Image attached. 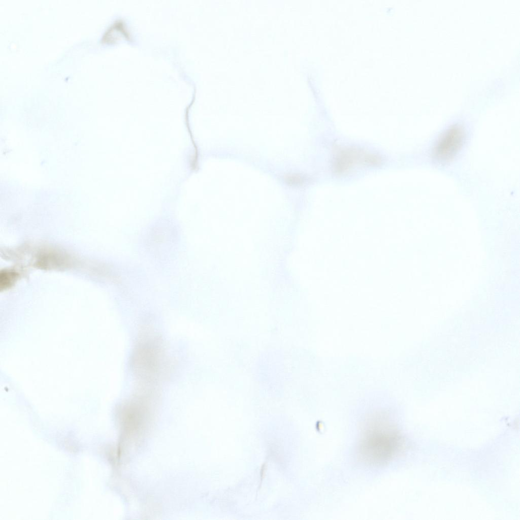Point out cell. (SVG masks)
<instances>
[{
  "label": "cell",
  "instance_id": "obj_2",
  "mask_svg": "<svg viewBox=\"0 0 520 520\" xmlns=\"http://www.w3.org/2000/svg\"><path fill=\"white\" fill-rule=\"evenodd\" d=\"M465 138V131L461 126H450L436 142L432 151L433 157L440 162L450 160L462 148Z\"/></svg>",
  "mask_w": 520,
  "mask_h": 520
},
{
  "label": "cell",
  "instance_id": "obj_1",
  "mask_svg": "<svg viewBox=\"0 0 520 520\" xmlns=\"http://www.w3.org/2000/svg\"><path fill=\"white\" fill-rule=\"evenodd\" d=\"M162 346L157 336L145 333L141 335L132 353V371L143 389L154 390L164 369Z\"/></svg>",
  "mask_w": 520,
  "mask_h": 520
},
{
  "label": "cell",
  "instance_id": "obj_3",
  "mask_svg": "<svg viewBox=\"0 0 520 520\" xmlns=\"http://www.w3.org/2000/svg\"><path fill=\"white\" fill-rule=\"evenodd\" d=\"M17 274L11 270H3L0 275L1 289H6L10 287L15 281Z\"/></svg>",
  "mask_w": 520,
  "mask_h": 520
}]
</instances>
